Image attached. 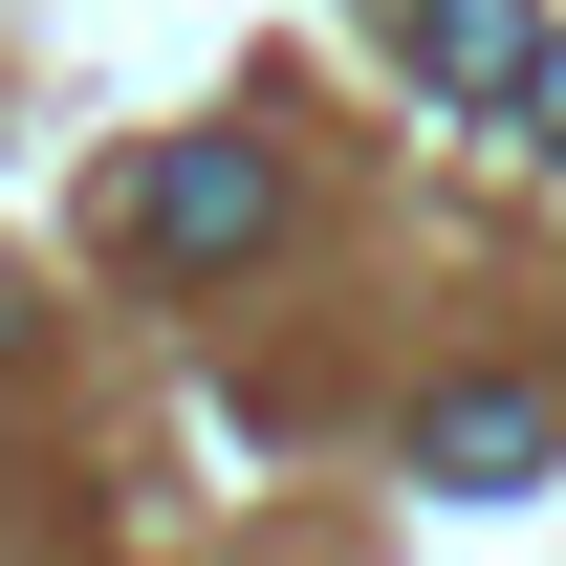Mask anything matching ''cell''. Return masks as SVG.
Listing matches in <instances>:
<instances>
[{"label":"cell","instance_id":"6da1fadb","mask_svg":"<svg viewBox=\"0 0 566 566\" xmlns=\"http://www.w3.org/2000/svg\"><path fill=\"white\" fill-rule=\"evenodd\" d=\"M109 218H132V262H262V240H283V153L262 132H175Z\"/></svg>","mask_w":566,"mask_h":566},{"label":"cell","instance_id":"7a4b0ae2","mask_svg":"<svg viewBox=\"0 0 566 566\" xmlns=\"http://www.w3.org/2000/svg\"><path fill=\"white\" fill-rule=\"evenodd\" d=\"M545 458H566V415H545V392H501V370H458V392L415 415V480H436V501H523Z\"/></svg>","mask_w":566,"mask_h":566},{"label":"cell","instance_id":"3957f363","mask_svg":"<svg viewBox=\"0 0 566 566\" xmlns=\"http://www.w3.org/2000/svg\"><path fill=\"white\" fill-rule=\"evenodd\" d=\"M523 44H545V0H415V66L458 109H523Z\"/></svg>","mask_w":566,"mask_h":566},{"label":"cell","instance_id":"277c9868","mask_svg":"<svg viewBox=\"0 0 566 566\" xmlns=\"http://www.w3.org/2000/svg\"><path fill=\"white\" fill-rule=\"evenodd\" d=\"M523 109H545V153H566V22H545V44H523Z\"/></svg>","mask_w":566,"mask_h":566},{"label":"cell","instance_id":"5b68a950","mask_svg":"<svg viewBox=\"0 0 566 566\" xmlns=\"http://www.w3.org/2000/svg\"><path fill=\"white\" fill-rule=\"evenodd\" d=\"M370 22H415V0H370Z\"/></svg>","mask_w":566,"mask_h":566}]
</instances>
